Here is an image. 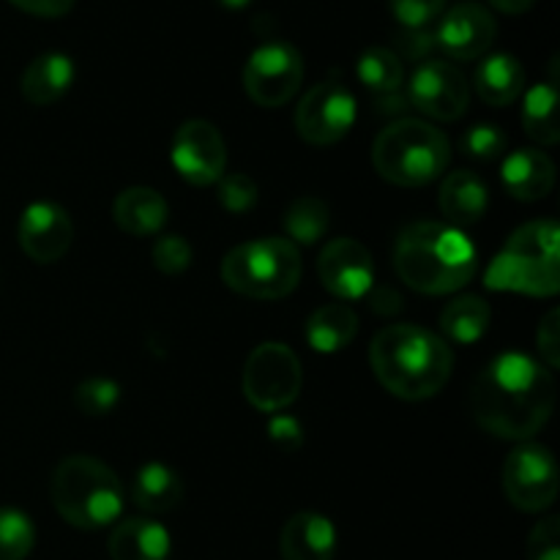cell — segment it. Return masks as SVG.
I'll list each match as a JSON object with an SVG mask.
<instances>
[{
	"label": "cell",
	"instance_id": "6da1fadb",
	"mask_svg": "<svg viewBox=\"0 0 560 560\" xmlns=\"http://www.w3.org/2000/svg\"><path fill=\"white\" fill-rule=\"evenodd\" d=\"M470 405L481 430L523 443L550 421L556 381L541 361L525 353H503L479 372Z\"/></svg>",
	"mask_w": 560,
	"mask_h": 560
},
{
	"label": "cell",
	"instance_id": "7a4b0ae2",
	"mask_svg": "<svg viewBox=\"0 0 560 560\" xmlns=\"http://www.w3.org/2000/svg\"><path fill=\"white\" fill-rule=\"evenodd\" d=\"M370 364L381 386L405 402H421L441 392L454 370L452 348L435 331L397 323L375 334Z\"/></svg>",
	"mask_w": 560,
	"mask_h": 560
},
{
	"label": "cell",
	"instance_id": "3957f363",
	"mask_svg": "<svg viewBox=\"0 0 560 560\" xmlns=\"http://www.w3.org/2000/svg\"><path fill=\"white\" fill-rule=\"evenodd\" d=\"M394 268L416 293H457L476 273V246L465 230L452 224L416 222L399 233L394 246Z\"/></svg>",
	"mask_w": 560,
	"mask_h": 560
},
{
	"label": "cell",
	"instance_id": "277c9868",
	"mask_svg": "<svg viewBox=\"0 0 560 560\" xmlns=\"http://www.w3.org/2000/svg\"><path fill=\"white\" fill-rule=\"evenodd\" d=\"M560 230L556 219H536L509 235L487 268L485 284L498 293H523L550 299L560 290Z\"/></svg>",
	"mask_w": 560,
	"mask_h": 560
},
{
	"label": "cell",
	"instance_id": "5b68a950",
	"mask_svg": "<svg viewBox=\"0 0 560 560\" xmlns=\"http://www.w3.org/2000/svg\"><path fill=\"white\" fill-rule=\"evenodd\" d=\"M52 506L71 528L98 530L124 514V485L102 459L74 454L55 468L49 485Z\"/></svg>",
	"mask_w": 560,
	"mask_h": 560
},
{
	"label": "cell",
	"instance_id": "8992f818",
	"mask_svg": "<svg viewBox=\"0 0 560 560\" xmlns=\"http://www.w3.org/2000/svg\"><path fill=\"white\" fill-rule=\"evenodd\" d=\"M452 159V145L441 129L419 118H399L377 135L372 164L394 186H427L441 178Z\"/></svg>",
	"mask_w": 560,
	"mask_h": 560
},
{
	"label": "cell",
	"instance_id": "52a82bcc",
	"mask_svg": "<svg viewBox=\"0 0 560 560\" xmlns=\"http://www.w3.org/2000/svg\"><path fill=\"white\" fill-rule=\"evenodd\" d=\"M222 279L233 293L255 301H277L293 293L301 282V252L288 238L246 241L228 252Z\"/></svg>",
	"mask_w": 560,
	"mask_h": 560
},
{
	"label": "cell",
	"instance_id": "ba28073f",
	"mask_svg": "<svg viewBox=\"0 0 560 560\" xmlns=\"http://www.w3.org/2000/svg\"><path fill=\"white\" fill-rule=\"evenodd\" d=\"M301 361L284 342H266L255 348L244 366V394L252 408L279 413L301 394Z\"/></svg>",
	"mask_w": 560,
	"mask_h": 560
},
{
	"label": "cell",
	"instance_id": "9c48e42d",
	"mask_svg": "<svg viewBox=\"0 0 560 560\" xmlns=\"http://www.w3.org/2000/svg\"><path fill=\"white\" fill-rule=\"evenodd\" d=\"M503 492L509 503L525 514H539L558 498V463L541 443L523 441L503 463Z\"/></svg>",
	"mask_w": 560,
	"mask_h": 560
},
{
	"label": "cell",
	"instance_id": "30bf717a",
	"mask_svg": "<svg viewBox=\"0 0 560 560\" xmlns=\"http://www.w3.org/2000/svg\"><path fill=\"white\" fill-rule=\"evenodd\" d=\"M359 118V102L342 80H323L304 93L295 107V131L310 145L345 140Z\"/></svg>",
	"mask_w": 560,
	"mask_h": 560
},
{
	"label": "cell",
	"instance_id": "8fae6325",
	"mask_svg": "<svg viewBox=\"0 0 560 560\" xmlns=\"http://www.w3.org/2000/svg\"><path fill=\"white\" fill-rule=\"evenodd\" d=\"M304 58L288 42H268L249 55L244 66L246 96L260 107H282L299 93Z\"/></svg>",
	"mask_w": 560,
	"mask_h": 560
},
{
	"label": "cell",
	"instance_id": "7c38bea8",
	"mask_svg": "<svg viewBox=\"0 0 560 560\" xmlns=\"http://www.w3.org/2000/svg\"><path fill=\"white\" fill-rule=\"evenodd\" d=\"M408 102L432 120H457L468 113L470 85L448 60H424L410 77Z\"/></svg>",
	"mask_w": 560,
	"mask_h": 560
},
{
	"label": "cell",
	"instance_id": "4fadbf2b",
	"mask_svg": "<svg viewBox=\"0 0 560 560\" xmlns=\"http://www.w3.org/2000/svg\"><path fill=\"white\" fill-rule=\"evenodd\" d=\"M173 167L191 186H211L222 180L228 173V145L222 135L208 120H186L173 135L170 145Z\"/></svg>",
	"mask_w": 560,
	"mask_h": 560
},
{
	"label": "cell",
	"instance_id": "5bb4252c",
	"mask_svg": "<svg viewBox=\"0 0 560 560\" xmlns=\"http://www.w3.org/2000/svg\"><path fill=\"white\" fill-rule=\"evenodd\" d=\"M320 282L342 304L359 301L375 288V260L372 252L355 238H334L317 257Z\"/></svg>",
	"mask_w": 560,
	"mask_h": 560
},
{
	"label": "cell",
	"instance_id": "9a60e30c",
	"mask_svg": "<svg viewBox=\"0 0 560 560\" xmlns=\"http://www.w3.org/2000/svg\"><path fill=\"white\" fill-rule=\"evenodd\" d=\"M16 238H20L22 252L38 266L63 260L74 241V222L69 211L58 202L38 200L22 211L20 224H16Z\"/></svg>",
	"mask_w": 560,
	"mask_h": 560
},
{
	"label": "cell",
	"instance_id": "2e32d148",
	"mask_svg": "<svg viewBox=\"0 0 560 560\" xmlns=\"http://www.w3.org/2000/svg\"><path fill=\"white\" fill-rule=\"evenodd\" d=\"M498 36V22L490 9L465 0L443 14L435 31V47L454 60H479L490 52Z\"/></svg>",
	"mask_w": 560,
	"mask_h": 560
},
{
	"label": "cell",
	"instance_id": "e0dca14e",
	"mask_svg": "<svg viewBox=\"0 0 560 560\" xmlns=\"http://www.w3.org/2000/svg\"><path fill=\"white\" fill-rule=\"evenodd\" d=\"M282 560H334L337 528L317 512H299L284 523L279 536Z\"/></svg>",
	"mask_w": 560,
	"mask_h": 560
},
{
	"label": "cell",
	"instance_id": "ac0fdd59",
	"mask_svg": "<svg viewBox=\"0 0 560 560\" xmlns=\"http://www.w3.org/2000/svg\"><path fill=\"white\" fill-rule=\"evenodd\" d=\"M503 186L520 202H539L556 186V164L539 148H520L509 153L501 167Z\"/></svg>",
	"mask_w": 560,
	"mask_h": 560
},
{
	"label": "cell",
	"instance_id": "d6986e66",
	"mask_svg": "<svg viewBox=\"0 0 560 560\" xmlns=\"http://www.w3.org/2000/svg\"><path fill=\"white\" fill-rule=\"evenodd\" d=\"M170 552H173L170 530L151 517L120 520L109 534L113 560H170Z\"/></svg>",
	"mask_w": 560,
	"mask_h": 560
},
{
	"label": "cell",
	"instance_id": "ffe728a7",
	"mask_svg": "<svg viewBox=\"0 0 560 560\" xmlns=\"http://www.w3.org/2000/svg\"><path fill=\"white\" fill-rule=\"evenodd\" d=\"M115 224L135 238H151L159 235L167 224L170 206L151 186H129L115 197L113 206Z\"/></svg>",
	"mask_w": 560,
	"mask_h": 560
},
{
	"label": "cell",
	"instance_id": "44dd1931",
	"mask_svg": "<svg viewBox=\"0 0 560 560\" xmlns=\"http://www.w3.org/2000/svg\"><path fill=\"white\" fill-rule=\"evenodd\" d=\"M77 77L74 60L66 52H44L27 63L25 74H22V96L33 104V107H49V104L60 102L66 93L71 91Z\"/></svg>",
	"mask_w": 560,
	"mask_h": 560
},
{
	"label": "cell",
	"instance_id": "7402d4cb",
	"mask_svg": "<svg viewBox=\"0 0 560 560\" xmlns=\"http://www.w3.org/2000/svg\"><path fill=\"white\" fill-rule=\"evenodd\" d=\"M438 202H441L446 224L465 230L481 222L487 206H490V195H487V186L479 175H474L470 170H457V173H448L443 178Z\"/></svg>",
	"mask_w": 560,
	"mask_h": 560
},
{
	"label": "cell",
	"instance_id": "603a6c76",
	"mask_svg": "<svg viewBox=\"0 0 560 560\" xmlns=\"http://www.w3.org/2000/svg\"><path fill=\"white\" fill-rule=\"evenodd\" d=\"M474 88L479 98L490 107H509L525 91V69L514 55L495 52L481 58L476 66Z\"/></svg>",
	"mask_w": 560,
	"mask_h": 560
},
{
	"label": "cell",
	"instance_id": "cb8c5ba5",
	"mask_svg": "<svg viewBox=\"0 0 560 560\" xmlns=\"http://www.w3.org/2000/svg\"><path fill=\"white\" fill-rule=\"evenodd\" d=\"M131 498H135L137 509H142V512L167 514L184 501V481L167 465L148 463L135 474Z\"/></svg>",
	"mask_w": 560,
	"mask_h": 560
},
{
	"label": "cell",
	"instance_id": "d4e9b609",
	"mask_svg": "<svg viewBox=\"0 0 560 560\" xmlns=\"http://www.w3.org/2000/svg\"><path fill=\"white\" fill-rule=\"evenodd\" d=\"M359 334V315L348 304H326L315 310L306 320V342L317 353H339Z\"/></svg>",
	"mask_w": 560,
	"mask_h": 560
},
{
	"label": "cell",
	"instance_id": "484cf974",
	"mask_svg": "<svg viewBox=\"0 0 560 560\" xmlns=\"http://www.w3.org/2000/svg\"><path fill=\"white\" fill-rule=\"evenodd\" d=\"M558 88L556 82H539L525 93L523 102V129L539 145L550 148L560 140V118H558Z\"/></svg>",
	"mask_w": 560,
	"mask_h": 560
},
{
	"label": "cell",
	"instance_id": "4316f807",
	"mask_svg": "<svg viewBox=\"0 0 560 560\" xmlns=\"http://www.w3.org/2000/svg\"><path fill=\"white\" fill-rule=\"evenodd\" d=\"M492 310L481 295H459L441 312V328L452 342L474 345L487 334Z\"/></svg>",
	"mask_w": 560,
	"mask_h": 560
},
{
	"label": "cell",
	"instance_id": "83f0119b",
	"mask_svg": "<svg viewBox=\"0 0 560 560\" xmlns=\"http://www.w3.org/2000/svg\"><path fill=\"white\" fill-rule=\"evenodd\" d=\"M355 74H359L361 85L375 96H394L405 82V66L394 49L370 47L359 55Z\"/></svg>",
	"mask_w": 560,
	"mask_h": 560
},
{
	"label": "cell",
	"instance_id": "f1b7e54d",
	"mask_svg": "<svg viewBox=\"0 0 560 560\" xmlns=\"http://www.w3.org/2000/svg\"><path fill=\"white\" fill-rule=\"evenodd\" d=\"M328 224H331V213L328 206L320 197H299L293 206L284 213V230H288V241H293L295 246H312L328 233Z\"/></svg>",
	"mask_w": 560,
	"mask_h": 560
},
{
	"label": "cell",
	"instance_id": "f546056e",
	"mask_svg": "<svg viewBox=\"0 0 560 560\" xmlns=\"http://www.w3.org/2000/svg\"><path fill=\"white\" fill-rule=\"evenodd\" d=\"M36 547V525L22 509H0V560H25Z\"/></svg>",
	"mask_w": 560,
	"mask_h": 560
},
{
	"label": "cell",
	"instance_id": "4dcf8cb0",
	"mask_svg": "<svg viewBox=\"0 0 560 560\" xmlns=\"http://www.w3.org/2000/svg\"><path fill=\"white\" fill-rule=\"evenodd\" d=\"M120 402V386L109 377H88L77 386L74 392V405L80 408V413L91 416H109Z\"/></svg>",
	"mask_w": 560,
	"mask_h": 560
},
{
	"label": "cell",
	"instance_id": "1f68e13d",
	"mask_svg": "<svg viewBox=\"0 0 560 560\" xmlns=\"http://www.w3.org/2000/svg\"><path fill=\"white\" fill-rule=\"evenodd\" d=\"M506 145H509V140H506V135H503V129L501 126H492V124L474 126V129L465 131V137H463V151L468 153V156L481 159V162H492V159L503 156Z\"/></svg>",
	"mask_w": 560,
	"mask_h": 560
},
{
	"label": "cell",
	"instance_id": "d6a6232c",
	"mask_svg": "<svg viewBox=\"0 0 560 560\" xmlns=\"http://www.w3.org/2000/svg\"><path fill=\"white\" fill-rule=\"evenodd\" d=\"M219 202L230 213L252 211L257 206V184L244 173H224L222 180H219Z\"/></svg>",
	"mask_w": 560,
	"mask_h": 560
},
{
	"label": "cell",
	"instance_id": "836d02e7",
	"mask_svg": "<svg viewBox=\"0 0 560 560\" xmlns=\"http://www.w3.org/2000/svg\"><path fill=\"white\" fill-rule=\"evenodd\" d=\"M153 266L162 273H184L191 266V246L186 244V238L180 235H159L156 244H153Z\"/></svg>",
	"mask_w": 560,
	"mask_h": 560
},
{
	"label": "cell",
	"instance_id": "e575fe53",
	"mask_svg": "<svg viewBox=\"0 0 560 560\" xmlns=\"http://www.w3.org/2000/svg\"><path fill=\"white\" fill-rule=\"evenodd\" d=\"M388 3L399 25L408 31H424L446 9V0H388Z\"/></svg>",
	"mask_w": 560,
	"mask_h": 560
},
{
	"label": "cell",
	"instance_id": "d590c367",
	"mask_svg": "<svg viewBox=\"0 0 560 560\" xmlns=\"http://www.w3.org/2000/svg\"><path fill=\"white\" fill-rule=\"evenodd\" d=\"M528 560H560V520L545 517L528 536Z\"/></svg>",
	"mask_w": 560,
	"mask_h": 560
},
{
	"label": "cell",
	"instance_id": "8d00e7d4",
	"mask_svg": "<svg viewBox=\"0 0 560 560\" xmlns=\"http://www.w3.org/2000/svg\"><path fill=\"white\" fill-rule=\"evenodd\" d=\"M536 348H539L541 364L550 372H556L560 366V312L550 310L539 323V331H536Z\"/></svg>",
	"mask_w": 560,
	"mask_h": 560
},
{
	"label": "cell",
	"instance_id": "74e56055",
	"mask_svg": "<svg viewBox=\"0 0 560 560\" xmlns=\"http://www.w3.org/2000/svg\"><path fill=\"white\" fill-rule=\"evenodd\" d=\"M268 435L277 446H282L284 452H293L304 441V430H301L299 421L293 416H273L271 424H268Z\"/></svg>",
	"mask_w": 560,
	"mask_h": 560
},
{
	"label": "cell",
	"instance_id": "f35d334b",
	"mask_svg": "<svg viewBox=\"0 0 560 560\" xmlns=\"http://www.w3.org/2000/svg\"><path fill=\"white\" fill-rule=\"evenodd\" d=\"M20 11L33 16H44V20H55V16H66L74 9L77 0H11Z\"/></svg>",
	"mask_w": 560,
	"mask_h": 560
},
{
	"label": "cell",
	"instance_id": "ab89813d",
	"mask_svg": "<svg viewBox=\"0 0 560 560\" xmlns=\"http://www.w3.org/2000/svg\"><path fill=\"white\" fill-rule=\"evenodd\" d=\"M490 3L503 14H525V11L534 9L536 0H490Z\"/></svg>",
	"mask_w": 560,
	"mask_h": 560
},
{
	"label": "cell",
	"instance_id": "60d3db41",
	"mask_svg": "<svg viewBox=\"0 0 560 560\" xmlns=\"http://www.w3.org/2000/svg\"><path fill=\"white\" fill-rule=\"evenodd\" d=\"M217 3L224 5V9H230V11H241V9H246L252 0H217Z\"/></svg>",
	"mask_w": 560,
	"mask_h": 560
}]
</instances>
